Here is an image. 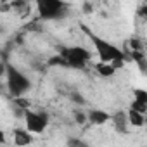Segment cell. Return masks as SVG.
<instances>
[{
	"label": "cell",
	"mask_w": 147,
	"mask_h": 147,
	"mask_svg": "<svg viewBox=\"0 0 147 147\" xmlns=\"http://www.w3.org/2000/svg\"><path fill=\"white\" fill-rule=\"evenodd\" d=\"M80 28H82V31H85V33L88 35V38L94 42V47H95V50H97V55H99L100 62L113 64V62H116V61H125L126 55H125V52H123L121 49H118V47L113 45L111 42H107V40H104V38L94 35L92 31H88V28H87L85 24H82Z\"/></svg>",
	"instance_id": "cell-1"
},
{
	"label": "cell",
	"mask_w": 147,
	"mask_h": 147,
	"mask_svg": "<svg viewBox=\"0 0 147 147\" xmlns=\"http://www.w3.org/2000/svg\"><path fill=\"white\" fill-rule=\"evenodd\" d=\"M57 54L62 55L67 61L69 67H76V69H85L87 62L92 59L90 50H87L85 47H64V45H59Z\"/></svg>",
	"instance_id": "cell-2"
},
{
	"label": "cell",
	"mask_w": 147,
	"mask_h": 147,
	"mask_svg": "<svg viewBox=\"0 0 147 147\" xmlns=\"http://www.w3.org/2000/svg\"><path fill=\"white\" fill-rule=\"evenodd\" d=\"M5 75H7V87H9V92H11L12 99L14 97H23L30 90V87H31L30 80L14 66L5 64Z\"/></svg>",
	"instance_id": "cell-3"
},
{
	"label": "cell",
	"mask_w": 147,
	"mask_h": 147,
	"mask_svg": "<svg viewBox=\"0 0 147 147\" xmlns=\"http://www.w3.org/2000/svg\"><path fill=\"white\" fill-rule=\"evenodd\" d=\"M36 9H38V18L40 19L50 21V19L64 18L67 4L62 2V0H40V2L36 4Z\"/></svg>",
	"instance_id": "cell-4"
},
{
	"label": "cell",
	"mask_w": 147,
	"mask_h": 147,
	"mask_svg": "<svg viewBox=\"0 0 147 147\" xmlns=\"http://www.w3.org/2000/svg\"><path fill=\"white\" fill-rule=\"evenodd\" d=\"M24 121H26V128L31 133H42L45 131L47 125H49V114L45 111L35 113V111H26L24 113Z\"/></svg>",
	"instance_id": "cell-5"
},
{
	"label": "cell",
	"mask_w": 147,
	"mask_h": 147,
	"mask_svg": "<svg viewBox=\"0 0 147 147\" xmlns=\"http://www.w3.org/2000/svg\"><path fill=\"white\" fill-rule=\"evenodd\" d=\"M111 121H113L114 130H116L118 133H128V125H130V121H128V113H126V111H116V113L113 114Z\"/></svg>",
	"instance_id": "cell-6"
},
{
	"label": "cell",
	"mask_w": 147,
	"mask_h": 147,
	"mask_svg": "<svg viewBox=\"0 0 147 147\" xmlns=\"http://www.w3.org/2000/svg\"><path fill=\"white\" fill-rule=\"evenodd\" d=\"M12 138H14V144L18 147H26L33 142V137H31V131L28 128H16L12 131Z\"/></svg>",
	"instance_id": "cell-7"
},
{
	"label": "cell",
	"mask_w": 147,
	"mask_h": 147,
	"mask_svg": "<svg viewBox=\"0 0 147 147\" xmlns=\"http://www.w3.org/2000/svg\"><path fill=\"white\" fill-rule=\"evenodd\" d=\"M111 118H113V114H109V113H106V111H100V109H92V111H88V123H90V125L100 126V125H106Z\"/></svg>",
	"instance_id": "cell-8"
},
{
	"label": "cell",
	"mask_w": 147,
	"mask_h": 147,
	"mask_svg": "<svg viewBox=\"0 0 147 147\" xmlns=\"http://www.w3.org/2000/svg\"><path fill=\"white\" fill-rule=\"evenodd\" d=\"M95 71L99 73L100 76H104V78H109V76H113L114 73L118 71L113 64H107V62H99V64H95Z\"/></svg>",
	"instance_id": "cell-9"
},
{
	"label": "cell",
	"mask_w": 147,
	"mask_h": 147,
	"mask_svg": "<svg viewBox=\"0 0 147 147\" xmlns=\"http://www.w3.org/2000/svg\"><path fill=\"white\" fill-rule=\"evenodd\" d=\"M126 113H128V121H130L131 126L140 128V126L145 125V118H144V114H140V113H137V111H133V109H128Z\"/></svg>",
	"instance_id": "cell-10"
},
{
	"label": "cell",
	"mask_w": 147,
	"mask_h": 147,
	"mask_svg": "<svg viewBox=\"0 0 147 147\" xmlns=\"http://www.w3.org/2000/svg\"><path fill=\"white\" fill-rule=\"evenodd\" d=\"M47 66H50V67H54V66H62V67H69V64H67V61L62 57V55H59V54H55V55H52L49 61H47Z\"/></svg>",
	"instance_id": "cell-11"
},
{
	"label": "cell",
	"mask_w": 147,
	"mask_h": 147,
	"mask_svg": "<svg viewBox=\"0 0 147 147\" xmlns=\"http://www.w3.org/2000/svg\"><path fill=\"white\" fill-rule=\"evenodd\" d=\"M12 102H14L16 107H19V109H23V111H28V109H30V104H31L30 99H26V97H14Z\"/></svg>",
	"instance_id": "cell-12"
},
{
	"label": "cell",
	"mask_w": 147,
	"mask_h": 147,
	"mask_svg": "<svg viewBox=\"0 0 147 147\" xmlns=\"http://www.w3.org/2000/svg\"><path fill=\"white\" fill-rule=\"evenodd\" d=\"M66 145H67V147H90L85 140H82V138H78V137H69L67 142H66Z\"/></svg>",
	"instance_id": "cell-13"
},
{
	"label": "cell",
	"mask_w": 147,
	"mask_h": 147,
	"mask_svg": "<svg viewBox=\"0 0 147 147\" xmlns=\"http://www.w3.org/2000/svg\"><path fill=\"white\" fill-rule=\"evenodd\" d=\"M133 100L137 102H142V104H147V90H142V88H135L133 90Z\"/></svg>",
	"instance_id": "cell-14"
},
{
	"label": "cell",
	"mask_w": 147,
	"mask_h": 147,
	"mask_svg": "<svg viewBox=\"0 0 147 147\" xmlns=\"http://www.w3.org/2000/svg\"><path fill=\"white\" fill-rule=\"evenodd\" d=\"M73 116H75V121L78 125H85L88 121V114H85L83 111H75V113H73Z\"/></svg>",
	"instance_id": "cell-15"
},
{
	"label": "cell",
	"mask_w": 147,
	"mask_h": 147,
	"mask_svg": "<svg viewBox=\"0 0 147 147\" xmlns=\"http://www.w3.org/2000/svg\"><path fill=\"white\" fill-rule=\"evenodd\" d=\"M130 109H133V111H137V113H140V114H145V113H147V104H142V102L133 100L131 106H130Z\"/></svg>",
	"instance_id": "cell-16"
},
{
	"label": "cell",
	"mask_w": 147,
	"mask_h": 147,
	"mask_svg": "<svg viewBox=\"0 0 147 147\" xmlns=\"http://www.w3.org/2000/svg\"><path fill=\"white\" fill-rule=\"evenodd\" d=\"M137 18H138L140 21H144V23L147 21V5H145V4H142V5L137 9Z\"/></svg>",
	"instance_id": "cell-17"
},
{
	"label": "cell",
	"mask_w": 147,
	"mask_h": 147,
	"mask_svg": "<svg viewBox=\"0 0 147 147\" xmlns=\"http://www.w3.org/2000/svg\"><path fill=\"white\" fill-rule=\"evenodd\" d=\"M69 99L73 100V102H76V104H80V106H83L85 104V99L80 95V94H76V92H71L69 94Z\"/></svg>",
	"instance_id": "cell-18"
},
{
	"label": "cell",
	"mask_w": 147,
	"mask_h": 147,
	"mask_svg": "<svg viewBox=\"0 0 147 147\" xmlns=\"http://www.w3.org/2000/svg\"><path fill=\"white\" fill-rule=\"evenodd\" d=\"M130 45H131V49L137 50V52H140V49H142V42H140L138 38H131V40H130Z\"/></svg>",
	"instance_id": "cell-19"
},
{
	"label": "cell",
	"mask_w": 147,
	"mask_h": 147,
	"mask_svg": "<svg viewBox=\"0 0 147 147\" xmlns=\"http://www.w3.org/2000/svg\"><path fill=\"white\" fill-rule=\"evenodd\" d=\"M144 4H145V5H147V0H145V2H144Z\"/></svg>",
	"instance_id": "cell-20"
}]
</instances>
